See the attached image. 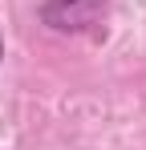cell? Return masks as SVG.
Segmentation results:
<instances>
[{"instance_id": "6da1fadb", "label": "cell", "mask_w": 146, "mask_h": 150, "mask_svg": "<svg viewBox=\"0 0 146 150\" xmlns=\"http://www.w3.org/2000/svg\"><path fill=\"white\" fill-rule=\"evenodd\" d=\"M110 4L106 0H45L41 4V25L65 37H97L106 25Z\"/></svg>"}, {"instance_id": "7a4b0ae2", "label": "cell", "mask_w": 146, "mask_h": 150, "mask_svg": "<svg viewBox=\"0 0 146 150\" xmlns=\"http://www.w3.org/2000/svg\"><path fill=\"white\" fill-rule=\"evenodd\" d=\"M0 61H4V41H0Z\"/></svg>"}]
</instances>
